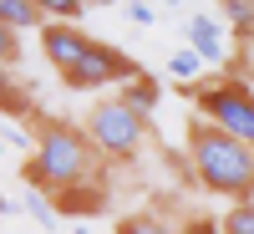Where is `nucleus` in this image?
I'll use <instances>...</instances> for the list:
<instances>
[{
    "mask_svg": "<svg viewBox=\"0 0 254 234\" xmlns=\"http://www.w3.org/2000/svg\"><path fill=\"white\" fill-rule=\"evenodd\" d=\"M188 163L208 194H224L229 204H254V148H244L239 138L193 117L188 122Z\"/></svg>",
    "mask_w": 254,
    "mask_h": 234,
    "instance_id": "obj_2",
    "label": "nucleus"
},
{
    "mask_svg": "<svg viewBox=\"0 0 254 234\" xmlns=\"http://www.w3.org/2000/svg\"><path fill=\"white\" fill-rule=\"evenodd\" d=\"M163 5H168V10H178V5H188V0H163Z\"/></svg>",
    "mask_w": 254,
    "mask_h": 234,
    "instance_id": "obj_20",
    "label": "nucleus"
},
{
    "mask_svg": "<svg viewBox=\"0 0 254 234\" xmlns=\"http://www.w3.org/2000/svg\"><path fill=\"white\" fill-rule=\"evenodd\" d=\"M36 10L46 20H61V26H71V20L87 15V0H36Z\"/></svg>",
    "mask_w": 254,
    "mask_h": 234,
    "instance_id": "obj_13",
    "label": "nucleus"
},
{
    "mask_svg": "<svg viewBox=\"0 0 254 234\" xmlns=\"http://www.w3.org/2000/svg\"><path fill=\"white\" fill-rule=\"evenodd\" d=\"M0 143H10V148H26V153H31V148H36V133H26V127H15L10 117H0Z\"/></svg>",
    "mask_w": 254,
    "mask_h": 234,
    "instance_id": "obj_16",
    "label": "nucleus"
},
{
    "mask_svg": "<svg viewBox=\"0 0 254 234\" xmlns=\"http://www.w3.org/2000/svg\"><path fill=\"white\" fill-rule=\"evenodd\" d=\"M0 26L20 36V31H41L46 15L36 10V0H0Z\"/></svg>",
    "mask_w": 254,
    "mask_h": 234,
    "instance_id": "obj_10",
    "label": "nucleus"
},
{
    "mask_svg": "<svg viewBox=\"0 0 254 234\" xmlns=\"http://www.w3.org/2000/svg\"><path fill=\"white\" fill-rule=\"evenodd\" d=\"M117 102H127L137 117H153L158 102H163V81H158L153 72H137L132 81H122V87H117Z\"/></svg>",
    "mask_w": 254,
    "mask_h": 234,
    "instance_id": "obj_9",
    "label": "nucleus"
},
{
    "mask_svg": "<svg viewBox=\"0 0 254 234\" xmlns=\"http://www.w3.org/2000/svg\"><path fill=\"white\" fill-rule=\"evenodd\" d=\"M142 67L127 51H117V46H107V41H87L81 46V56L71 61L66 72H61V81L66 87H76V92H107V87H122V81H132Z\"/></svg>",
    "mask_w": 254,
    "mask_h": 234,
    "instance_id": "obj_5",
    "label": "nucleus"
},
{
    "mask_svg": "<svg viewBox=\"0 0 254 234\" xmlns=\"http://www.w3.org/2000/svg\"><path fill=\"white\" fill-rule=\"evenodd\" d=\"M26 209H31L41 224H46V219H56V204H51L46 194H36V188H26Z\"/></svg>",
    "mask_w": 254,
    "mask_h": 234,
    "instance_id": "obj_18",
    "label": "nucleus"
},
{
    "mask_svg": "<svg viewBox=\"0 0 254 234\" xmlns=\"http://www.w3.org/2000/svg\"><path fill=\"white\" fill-rule=\"evenodd\" d=\"M117 234H188V224L168 214H127L117 219Z\"/></svg>",
    "mask_w": 254,
    "mask_h": 234,
    "instance_id": "obj_12",
    "label": "nucleus"
},
{
    "mask_svg": "<svg viewBox=\"0 0 254 234\" xmlns=\"http://www.w3.org/2000/svg\"><path fill=\"white\" fill-rule=\"evenodd\" d=\"M127 20L132 26H153V5L147 0H127Z\"/></svg>",
    "mask_w": 254,
    "mask_h": 234,
    "instance_id": "obj_19",
    "label": "nucleus"
},
{
    "mask_svg": "<svg viewBox=\"0 0 254 234\" xmlns=\"http://www.w3.org/2000/svg\"><path fill=\"white\" fill-rule=\"evenodd\" d=\"M0 158H5V143H0Z\"/></svg>",
    "mask_w": 254,
    "mask_h": 234,
    "instance_id": "obj_22",
    "label": "nucleus"
},
{
    "mask_svg": "<svg viewBox=\"0 0 254 234\" xmlns=\"http://www.w3.org/2000/svg\"><path fill=\"white\" fill-rule=\"evenodd\" d=\"M224 234H254V204H229V214L219 219Z\"/></svg>",
    "mask_w": 254,
    "mask_h": 234,
    "instance_id": "obj_14",
    "label": "nucleus"
},
{
    "mask_svg": "<svg viewBox=\"0 0 254 234\" xmlns=\"http://www.w3.org/2000/svg\"><path fill=\"white\" fill-rule=\"evenodd\" d=\"M71 234H92V229H71Z\"/></svg>",
    "mask_w": 254,
    "mask_h": 234,
    "instance_id": "obj_21",
    "label": "nucleus"
},
{
    "mask_svg": "<svg viewBox=\"0 0 254 234\" xmlns=\"http://www.w3.org/2000/svg\"><path fill=\"white\" fill-rule=\"evenodd\" d=\"M224 20H229L234 31L254 36V0H224Z\"/></svg>",
    "mask_w": 254,
    "mask_h": 234,
    "instance_id": "obj_15",
    "label": "nucleus"
},
{
    "mask_svg": "<svg viewBox=\"0 0 254 234\" xmlns=\"http://www.w3.org/2000/svg\"><path fill=\"white\" fill-rule=\"evenodd\" d=\"M87 5H97V0H87Z\"/></svg>",
    "mask_w": 254,
    "mask_h": 234,
    "instance_id": "obj_23",
    "label": "nucleus"
},
{
    "mask_svg": "<svg viewBox=\"0 0 254 234\" xmlns=\"http://www.w3.org/2000/svg\"><path fill=\"white\" fill-rule=\"evenodd\" d=\"M15 61H20V36L0 26V72H5V67H15Z\"/></svg>",
    "mask_w": 254,
    "mask_h": 234,
    "instance_id": "obj_17",
    "label": "nucleus"
},
{
    "mask_svg": "<svg viewBox=\"0 0 254 234\" xmlns=\"http://www.w3.org/2000/svg\"><path fill=\"white\" fill-rule=\"evenodd\" d=\"M183 46L193 51L203 67H229V61H234L229 26H224L219 15H208V10H193V15H188V26H183Z\"/></svg>",
    "mask_w": 254,
    "mask_h": 234,
    "instance_id": "obj_6",
    "label": "nucleus"
},
{
    "mask_svg": "<svg viewBox=\"0 0 254 234\" xmlns=\"http://www.w3.org/2000/svg\"><path fill=\"white\" fill-rule=\"evenodd\" d=\"M188 97H193L203 122H214L219 133L254 148V87L244 77H203L198 87H188Z\"/></svg>",
    "mask_w": 254,
    "mask_h": 234,
    "instance_id": "obj_3",
    "label": "nucleus"
},
{
    "mask_svg": "<svg viewBox=\"0 0 254 234\" xmlns=\"http://www.w3.org/2000/svg\"><path fill=\"white\" fill-rule=\"evenodd\" d=\"M87 41H92V36L81 31V26H61V20H46V26H41V51H46V61L56 67V77L81 56V46H87Z\"/></svg>",
    "mask_w": 254,
    "mask_h": 234,
    "instance_id": "obj_7",
    "label": "nucleus"
},
{
    "mask_svg": "<svg viewBox=\"0 0 254 234\" xmlns=\"http://www.w3.org/2000/svg\"><path fill=\"white\" fill-rule=\"evenodd\" d=\"M56 204V214H66V219H81V214H102V209L112 204V188H107V178H87V183H76V188H66L61 199H51Z\"/></svg>",
    "mask_w": 254,
    "mask_h": 234,
    "instance_id": "obj_8",
    "label": "nucleus"
},
{
    "mask_svg": "<svg viewBox=\"0 0 254 234\" xmlns=\"http://www.w3.org/2000/svg\"><path fill=\"white\" fill-rule=\"evenodd\" d=\"M26 188H36V194L46 199H61L66 188L87 183L102 173V158L97 148L87 143V133H81L76 122H61V117H46L36 122V148L26 153Z\"/></svg>",
    "mask_w": 254,
    "mask_h": 234,
    "instance_id": "obj_1",
    "label": "nucleus"
},
{
    "mask_svg": "<svg viewBox=\"0 0 254 234\" xmlns=\"http://www.w3.org/2000/svg\"><path fill=\"white\" fill-rule=\"evenodd\" d=\"M208 77V67H203V61L193 56V51H188V46H178L173 56H168V81H173V87H198V81Z\"/></svg>",
    "mask_w": 254,
    "mask_h": 234,
    "instance_id": "obj_11",
    "label": "nucleus"
},
{
    "mask_svg": "<svg viewBox=\"0 0 254 234\" xmlns=\"http://www.w3.org/2000/svg\"><path fill=\"white\" fill-rule=\"evenodd\" d=\"M81 133H87V143L97 148L102 163H132L142 153V143H147V117H137L117 97H102L87 112V127H81Z\"/></svg>",
    "mask_w": 254,
    "mask_h": 234,
    "instance_id": "obj_4",
    "label": "nucleus"
}]
</instances>
